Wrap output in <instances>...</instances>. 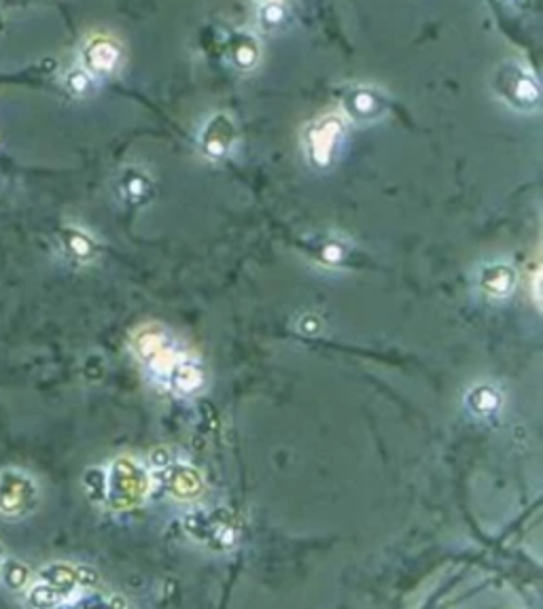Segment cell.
Listing matches in <instances>:
<instances>
[{
  "instance_id": "obj_1",
  "label": "cell",
  "mask_w": 543,
  "mask_h": 609,
  "mask_svg": "<svg viewBox=\"0 0 543 609\" xmlns=\"http://www.w3.org/2000/svg\"><path fill=\"white\" fill-rule=\"evenodd\" d=\"M132 348L145 372L155 380V385L164 389L174 370L189 357V353L172 338L168 329L157 323L140 327L132 338Z\"/></svg>"
},
{
  "instance_id": "obj_2",
  "label": "cell",
  "mask_w": 543,
  "mask_h": 609,
  "mask_svg": "<svg viewBox=\"0 0 543 609\" xmlns=\"http://www.w3.org/2000/svg\"><path fill=\"white\" fill-rule=\"evenodd\" d=\"M497 98L518 113H535L541 107V87L529 66L518 60L501 62L493 73Z\"/></svg>"
},
{
  "instance_id": "obj_3",
  "label": "cell",
  "mask_w": 543,
  "mask_h": 609,
  "mask_svg": "<svg viewBox=\"0 0 543 609\" xmlns=\"http://www.w3.org/2000/svg\"><path fill=\"white\" fill-rule=\"evenodd\" d=\"M151 478L147 469L132 457L117 459L107 476V503L113 510L138 508L149 495Z\"/></svg>"
},
{
  "instance_id": "obj_4",
  "label": "cell",
  "mask_w": 543,
  "mask_h": 609,
  "mask_svg": "<svg viewBox=\"0 0 543 609\" xmlns=\"http://www.w3.org/2000/svg\"><path fill=\"white\" fill-rule=\"evenodd\" d=\"M185 533L194 539L196 544L206 546L210 550L225 552L232 550L238 544V522L234 514L227 510H213V512H191L183 518Z\"/></svg>"
},
{
  "instance_id": "obj_5",
  "label": "cell",
  "mask_w": 543,
  "mask_h": 609,
  "mask_svg": "<svg viewBox=\"0 0 543 609\" xmlns=\"http://www.w3.org/2000/svg\"><path fill=\"white\" fill-rule=\"evenodd\" d=\"M346 134V121L342 115H323L314 119L304 132V151L308 164L314 170H329L338 160Z\"/></svg>"
},
{
  "instance_id": "obj_6",
  "label": "cell",
  "mask_w": 543,
  "mask_h": 609,
  "mask_svg": "<svg viewBox=\"0 0 543 609\" xmlns=\"http://www.w3.org/2000/svg\"><path fill=\"white\" fill-rule=\"evenodd\" d=\"M39 484L20 469L0 472V516L17 520L32 514L39 506Z\"/></svg>"
},
{
  "instance_id": "obj_7",
  "label": "cell",
  "mask_w": 543,
  "mask_h": 609,
  "mask_svg": "<svg viewBox=\"0 0 543 609\" xmlns=\"http://www.w3.org/2000/svg\"><path fill=\"white\" fill-rule=\"evenodd\" d=\"M302 253L327 270H344L357 264V251L350 242L331 232H312L300 240Z\"/></svg>"
},
{
  "instance_id": "obj_8",
  "label": "cell",
  "mask_w": 543,
  "mask_h": 609,
  "mask_svg": "<svg viewBox=\"0 0 543 609\" xmlns=\"http://www.w3.org/2000/svg\"><path fill=\"white\" fill-rule=\"evenodd\" d=\"M340 107H342V117L350 119L353 124L365 126L380 121L387 115L391 100L384 94L380 87L376 85H348L344 87V92L340 96Z\"/></svg>"
},
{
  "instance_id": "obj_9",
  "label": "cell",
  "mask_w": 543,
  "mask_h": 609,
  "mask_svg": "<svg viewBox=\"0 0 543 609\" xmlns=\"http://www.w3.org/2000/svg\"><path fill=\"white\" fill-rule=\"evenodd\" d=\"M236 141H238V128L232 115L215 113L213 117H208V121L204 124L198 138V147L206 160L223 162L227 155L234 151Z\"/></svg>"
},
{
  "instance_id": "obj_10",
  "label": "cell",
  "mask_w": 543,
  "mask_h": 609,
  "mask_svg": "<svg viewBox=\"0 0 543 609\" xmlns=\"http://www.w3.org/2000/svg\"><path fill=\"white\" fill-rule=\"evenodd\" d=\"M164 493H168L174 499L189 501L202 495L204 482L198 469L183 465V463H170L166 465L160 474H157Z\"/></svg>"
},
{
  "instance_id": "obj_11",
  "label": "cell",
  "mask_w": 543,
  "mask_h": 609,
  "mask_svg": "<svg viewBox=\"0 0 543 609\" xmlns=\"http://www.w3.org/2000/svg\"><path fill=\"white\" fill-rule=\"evenodd\" d=\"M476 285L488 300L501 302L514 293L518 285V272L514 266L505 264V261H490V264L478 270Z\"/></svg>"
},
{
  "instance_id": "obj_12",
  "label": "cell",
  "mask_w": 543,
  "mask_h": 609,
  "mask_svg": "<svg viewBox=\"0 0 543 609\" xmlns=\"http://www.w3.org/2000/svg\"><path fill=\"white\" fill-rule=\"evenodd\" d=\"M121 47L111 37H94L83 49V68L92 77H107L117 71Z\"/></svg>"
},
{
  "instance_id": "obj_13",
  "label": "cell",
  "mask_w": 543,
  "mask_h": 609,
  "mask_svg": "<svg viewBox=\"0 0 543 609\" xmlns=\"http://www.w3.org/2000/svg\"><path fill=\"white\" fill-rule=\"evenodd\" d=\"M225 56L238 73H253L261 62V45L251 30H234L225 39Z\"/></svg>"
},
{
  "instance_id": "obj_14",
  "label": "cell",
  "mask_w": 543,
  "mask_h": 609,
  "mask_svg": "<svg viewBox=\"0 0 543 609\" xmlns=\"http://www.w3.org/2000/svg\"><path fill=\"white\" fill-rule=\"evenodd\" d=\"M119 194L130 206H145L153 200L155 187L145 170L132 166L119 174Z\"/></svg>"
},
{
  "instance_id": "obj_15",
  "label": "cell",
  "mask_w": 543,
  "mask_h": 609,
  "mask_svg": "<svg viewBox=\"0 0 543 609\" xmlns=\"http://www.w3.org/2000/svg\"><path fill=\"white\" fill-rule=\"evenodd\" d=\"M60 240L64 253L73 261H77V264H90V261L98 257L100 249L96 238L81 228H66Z\"/></svg>"
},
{
  "instance_id": "obj_16",
  "label": "cell",
  "mask_w": 543,
  "mask_h": 609,
  "mask_svg": "<svg viewBox=\"0 0 543 609\" xmlns=\"http://www.w3.org/2000/svg\"><path fill=\"white\" fill-rule=\"evenodd\" d=\"M465 406L471 410V414H476L478 419H490V416L501 412L503 395L495 385L482 382V385L469 389V393L465 397Z\"/></svg>"
},
{
  "instance_id": "obj_17",
  "label": "cell",
  "mask_w": 543,
  "mask_h": 609,
  "mask_svg": "<svg viewBox=\"0 0 543 609\" xmlns=\"http://www.w3.org/2000/svg\"><path fill=\"white\" fill-rule=\"evenodd\" d=\"M257 24L261 30L270 34L285 32L291 24V11L287 3H276V0L257 3Z\"/></svg>"
},
{
  "instance_id": "obj_18",
  "label": "cell",
  "mask_w": 543,
  "mask_h": 609,
  "mask_svg": "<svg viewBox=\"0 0 543 609\" xmlns=\"http://www.w3.org/2000/svg\"><path fill=\"white\" fill-rule=\"evenodd\" d=\"M0 578H3V584L11 590H22L28 584L30 571L26 565H22L20 561H5L3 567H0Z\"/></svg>"
},
{
  "instance_id": "obj_19",
  "label": "cell",
  "mask_w": 543,
  "mask_h": 609,
  "mask_svg": "<svg viewBox=\"0 0 543 609\" xmlns=\"http://www.w3.org/2000/svg\"><path fill=\"white\" fill-rule=\"evenodd\" d=\"M66 87L75 96H87L92 92L94 79H92L90 73L85 71V68H75V71L66 77Z\"/></svg>"
},
{
  "instance_id": "obj_20",
  "label": "cell",
  "mask_w": 543,
  "mask_h": 609,
  "mask_svg": "<svg viewBox=\"0 0 543 609\" xmlns=\"http://www.w3.org/2000/svg\"><path fill=\"white\" fill-rule=\"evenodd\" d=\"M85 486L92 499L107 501V472H102V469H92V472L85 476Z\"/></svg>"
},
{
  "instance_id": "obj_21",
  "label": "cell",
  "mask_w": 543,
  "mask_h": 609,
  "mask_svg": "<svg viewBox=\"0 0 543 609\" xmlns=\"http://www.w3.org/2000/svg\"><path fill=\"white\" fill-rule=\"evenodd\" d=\"M503 3L512 9H529L533 0H503Z\"/></svg>"
},
{
  "instance_id": "obj_22",
  "label": "cell",
  "mask_w": 543,
  "mask_h": 609,
  "mask_svg": "<svg viewBox=\"0 0 543 609\" xmlns=\"http://www.w3.org/2000/svg\"><path fill=\"white\" fill-rule=\"evenodd\" d=\"M3 563H5V556H3V550H0V567H3Z\"/></svg>"
},
{
  "instance_id": "obj_23",
  "label": "cell",
  "mask_w": 543,
  "mask_h": 609,
  "mask_svg": "<svg viewBox=\"0 0 543 609\" xmlns=\"http://www.w3.org/2000/svg\"><path fill=\"white\" fill-rule=\"evenodd\" d=\"M257 3H266V0H257ZM276 3H287V0H276Z\"/></svg>"
}]
</instances>
